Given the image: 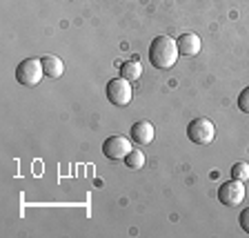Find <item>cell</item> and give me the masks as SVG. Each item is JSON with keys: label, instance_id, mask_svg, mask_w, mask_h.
<instances>
[{"label": "cell", "instance_id": "6da1fadb", "mask_svg": "<svg viewBox=\"0 0 249 238\" xmlns=\"http://www.w3.org/2000/svg\"><path fill=\"white\" fill-rule=\"evenodd\" d=\"M149 62L156 69H171L176 65L178 56V40H174L171 36H156L149 45Z\"/></svg>", "mask_w": 249, "mask_h": 238}, {"label": "cell", "instance_id": "7a4b0ae2", "mask_svg": "<svg viewBox=\"0 0 249 238\" xmlns=\"http://www.w3.org/2000/svg\"><path fill=\"white\" fill-rule=\"evenodd\" d=\"M42 76H45V69H42V60L38 58H27L16 67V80L22 87H36L42 80Z\"/></svg>", "mask_w": 249, "mask_h": 238}, {"label": "cell", "instance_id": "3957f363", "mask_svg": "<svg viewBox=\"0 0 249 238\" xmlns=\"http://www.w3.org/2000/svg\"><path fill=\"white\" fill-rule=\"evenodd\" d=\"M105 93H107V100L114 107H127V105L131 103V96H134V92H131V80H127V78H114V80H109L107 83V89H105Z\"/></svg>", "mask_w": 249, "mask_h": 238}, {"label": "cell", "instance_id": "277c9868", "mask_svg": "<svg viewBox=\"0 0 249 238\" xmlns=\"http://www.w3.org/2000/svg\"><path fill=\"white\" fill-rule=\"evenodd\" d=\"M187 138L196 145H209L216 138V125L209 118H194L187 125Z\"/></svg>", "mask_w": 249, "mask_h": 238}, {"label": "cell", "instance_id": "5b68a950", "mask_svg": "<svg viewBox=\"0 0 249 238\" xmlns=\"http://www.w3.org/2000/svg\"><path fill=\"white\" fill-rule=\"evenodd\" d=\"M218 201L223 202L225 207H236L240 202L245 201V183L243 181H231L223 183V185L218 187Z\"/></svg>", "mask_w": 249, "mask_h": 238}, {"label": "cell", "instance_id": "8992f818", "mask_svg": "<svg viewBox=\"0 0 249 238\" xmlns=\"http://www.w3.org/2000/svg\"><path fill=\"white\" fill-rule=\"evenodd\" d=\"M131 149H134V143H131V138H124V136H109L103 143V154L109 161H124Z\"/></svg>", "mask_w": 249, "mask_h": 238}, {"label": "cell", "instance_id": "52a82bcc", "mask_svg": "<svg viewBox=\"0 0 249 238\" xmlns=\"http://www.w3.org/2000/svg\"><path fill=\"white\" fill-rule=\"evenodd\" d=\"M154 136H156V129L149 120H138V123L131 125L129 138L136 145H149V143H154Z\"/></svg>", "mask_w": 249, "mask_h": 238}, {"label": "cell", "instance_id": "ba28073f", "mask_svg": "<svg viewBox=\"0 0 249 238\" xmlns=\"http://www.w3.org/2000/svg\"><path fill=\"white\" fill-rule=\"evenodd\" d=\"M176 40H178V52H180V56H196L202 47L200 38H198L196 34H180Z\"/></svg>", "mask_w": 249, "mask_h": 238}, {"label": "cell", "instance_id": "9c48e42d", "mask_svg": "<svg viewBox=\"0 0 249 238\" xmlns=\"http://www.w3.org/2000/svg\"><path fill=\"white\" fill-rule=\"evenodd\" d=\"M40 60H42L45 76H49V78H60L62 76V72H65V65H62V60L58 56H53V54H47V56H42Z\"/></svg>", "mask_w": 249, "mask_h": 238}, {"label": "cell", "instance_id": "30bf717a", "mask_svg": "<svg viewBox=\"0 0 249 238\" xmlns=\"http://www.w3.org/2000/svg\"><path fill=\"white\" fill-rule=\"evenodd\" d=\"M120 76L127 78V80H138L142 76V65L138 60H127L120 65Z\"/></svg>", "mask_w": 249, "mask_h": 238}, {"label": "cell", "instance_id": "8fae6325", "mask_svg": "<svg viewBox=\"0 0 249 238\" xmlns=\"http://www.w3.org/2000/svg\"><path fill=\"white\" fill-rule=\"evenodd\" d=\"M124 165L129 167V169H142L145 167V154L140 149H131L124 158Z\"/></svg>", "mask_w": 249, "mask_h": 238}, {"label": "cell", "instance_id": "7c38bea8", "mask_svg": "<svg viewBox=\"0 0 249 238\" xmlns=\"http://www.w3.org/2000/svg\"><path fill=\"white\" fill-rule=\"evenodd\" d=\"M231 178L247 183V181H249V163H247V161L233 163V165H231Z\"/></svg>", "mask_w": 249, "mask_h": 238}, {"label": "cell", "instance_id": "4fadbf2b", "mask_svg": "<svg viewBox=\"0 0 249 238\" xmlns=\"http://www.w3.org/2000/svg\"><path fill=\"white\" fill-rule=\"evenodd\" d=\"M238 109L243 114H249V87H245L243 92L238 93Z\"/></svg>", "mask_w": 249, "mask_h": 238}, {"label": "cell", "instance_id": "5bb4252c", "mask_svg": "<svg viewBox=\"0 0 249 238\" xmlns=\"http://www.w3.org/2000/svg\"><path fill=\"white\" fill-rule=\"evenodd\" d=\"M238 225H240V229H243L245 234H249V207H245L243 212H240V216H238Z\"/></svg>", "mask_w": 249, "mask_h": 238}]
</instances>
